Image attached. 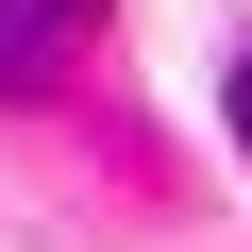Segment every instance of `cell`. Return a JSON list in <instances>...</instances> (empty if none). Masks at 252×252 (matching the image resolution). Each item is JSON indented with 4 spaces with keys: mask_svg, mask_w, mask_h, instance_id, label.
<instances>
[{
    "mask_svg": "<svg viewBox=\"0 0 252 252\" xmlns=\"http://www.w3.org/2000/svg\"><path fill=\"white\" fill-rule=\"evenodd\" d=\"M84 34H101V0H0V84H51Z\"/></svg>",
    "mask_w": 252,
    "mask_h": 252,
    "instance_id": "1",
    "label": "cell"
},
{
    "mask_svg": "<svg viewBox=\"0 0 252 252\" xmlns=\"http://www.w3.org/2000/svg\"><path fill=\"white\" fill-rule=\"evenodd\" d=\"M235 135H252V67H235Z\"/></svg>",
    "mask_w": 252,
    "mask_h": 252,
    "instance_id": "2",
    "label": "cell"
}]
</instances>
